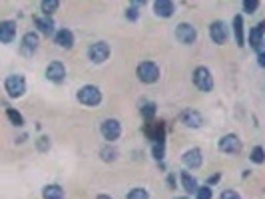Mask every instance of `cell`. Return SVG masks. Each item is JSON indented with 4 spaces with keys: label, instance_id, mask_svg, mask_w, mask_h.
<instances>
[{
    "label": "cell",
    "instance_id": "ffe728a7",
    "mask_svg": "<svg viewBox=\"0 0 265 199\" xmlns=\"http://www.w3.org/2000/svg\"><path fill=\"white\" fill-rule=\"evenodd\" d=\"M182 185H184V189H186V193H190V195H198V191H199V187H198V179L190 173V171H182Z\"/></svg>",
    "mask_w": 265,
    "mask_h": 199
},
{
    "label": "cell",
    "instance_id": "603a6c76",
    "mask_svg": "<svg viewBox=\"0 0 265 199\" xmlns=\"http://www.w3.org/2000/svg\"><path fill=\"white\" fill-rule=\"evenodd\" d=\"M6 118H8L16 128H22V126H24V118H22V114L16 112L14 108H6Z\"/></svg>",
    "mask_w": 265,
    "mask_h": 199
},
{
    "label": "cell",
    "instance_id": "d590c367",
    "mask_svg": "<svg viewBox=\"0 0 265 199\" xmlns=\"http://www.w3.org/2000/svg\"><path fill=\"white\" fill-rule=\"evenodd\" d=\"M219 177H221V175H219V173H215V175H211V177H209V179H207V185H209V187H211V185H215V183H217V181H219Z\"/></svg>",
    "mask_w": 265,
    "mask_h": 199
},
{
    "label": "cell",
    "instance_id": "ba28073f",
    "mask_svg": "<svg viewBox=\"0 0 265 199\" xmlns=\"http://www.w3.org/2000/svg\"><path fill=\"white\" fill-rule=\"evenodd\" d=\"M110 56V46L106 42H96L88 48V58L94 62V64H104Z\"/></svg>",
    "mask_w": 265,
    "mask_h": 199
},
{
    "label": "cell",
    "instance_id": "74e56055",
    "mask_svg": "<svg viewBox=\"0 0 265 199\" xmlns=\"http://www.w3.org/2000/svg\"><path fill=\"white\" fill-rule=\"evenodd\" d=\"M176 199H188V197H176Z\"/></svg>",
    "mask_w": 265,
    "mask_h": 199
},
{
    "label": "cell",
    "instance_id": "9a60e30c",
    "mask_svg": "<svg viewBox=\"0 0 265 199\" xmlns=\"http://www.w3.org/2000/svg\"><path fill=\"white\" fill-rule=\"evenodd\" d=\"M182 124L186 126V128H192V130H198V128H201L203 126V118H201V114L199 112H196V110H186V112H182Z\"/></svg>",
    "mask_w": 265,
    "mask_h": 199
},
{
    "label": "cell",
    "instance_id": "484cf974",
    "mask_svg": "<svg viewBox=\"0 0 265 199\" xmlns=\"http://www.w3.org/2000/svg\"><path fill=\"white\" fill-rule=\"evenodd\" d=\"M142 116H144V120L152 122V118L156 116V104H152V102L144 104V106H142Z\"/></svg>",
    "mask_w": 265,
    "mask_h": 199
},
{
    "label": "cell",
    "instance_id": "f1b7e54d",
    "mask_svg": "<svg viewBox=\"0 0 265 199\" xmlns=\"http://www.w3.org/2000/svg\"><path fill=\"white\" fill-rule=\"evenodd\" d=\"M259 8V0H243V12L251 14Z\"/></svg>",
    "mask_w": 265,
    "mask_h": 199
},
{
    "label": "cell",
    "instance_id": "4fadbf2b",
    "mask_svg": "<svg viewBox=\"0 0 265 199\" xmlns=\"http://www.w3.org/2000/svg\"><path fill=\"white\" fill-rule=\"evenodd\" d=\"M46 78H48L50 82H54V84L64 82V80H66V68H64V64H62V62H52V64H48V68H46Z\"/></svg>",
    "mask_w": 265,
    "mask_h": 199
},
{
    "label": "cell",
    "instance_id": "cb8c5ba5",
    "mask_svg": "<svg viewBox=\"0 0 265 199\" xmlns=\"http://www.w3.org/2000/svg\"><path fill=\"white\" fill-rule=\"evenodd\" d=\"M40 8H42V12L46 16H50L52 12H56L60 8V2L58 0H44V2H40Z\"/></svg>",
    "mask_w": 265,
    "mask_h": 199
},
{
    "label": "cell",
    "instance_id": "1f68e13d",
    "mask_svg": "<svg viewBox=\"0 0 265 199\" xmlns=\"http://www.w3.org/2000/svg\"><path fill=\"white\" fill-rule=\"evenodd\" d=\"M152 153H154V157H156V159H164V153H166V147H164V143H154V149H152Z\"/></svg>",
    "mask_w": 265,
    "mask_h": 199
},
{
    "label": "cell",
    "instance_id": "44dd1931",
    "mask_svg": "<svg viewBox=\"0 0 265 199\" xmlns=\"http://www.w3.org/2000/svg\"><path fill=\"white\" fill-rule=\"evenodd\" d=\"M42 197L44 199H64V189L60 185H46L42 189Z\"/></svg>",
    "mask_w": 265,
    "mask_h": 199
},
{
    "label": "cell",
    "instance_id": "5bb4252c",
    "mask_svg": "<svg viewBox=\"0 0 265 199\" xmlns=\"http://www.w3.org/2000/svg\"><path fill=\"white\" fill-rule=\"evenodd\" d=\"M146 135L150 139H154V143H164V137H166V126L164 122H150L146 126Z\"/></svg>",
    "mask_w": 265,
    "mask_h": 199
},
{
    "label": "cell",
    "instance_id": "52a82bcc",
    "mask_svg": "<svg viewBox=\"0 0 265 199\" xmlns=\"http://www.w3.org/2000/svg\"><path fill=\"white\" fill-rule=\"evenodd\" d=\"M100 132H102L104 139H108V141H116V139L122 135V126H120V122H118V120L108 118V120H104V122H102Z\"/></svg>",
    "mask_w": 265,
    "mask_h": 199
},
{
    "label": "cell",
    "instance_id": "3957f363",
    "mask_svg": "<svg viewBox=\"0 0 265 199\" xmlns=\"http://www.w3.org/2000/svg\"><path fill=\"white\" fill-rule=\"evenodd\" d=\"M194 84L201 92H211L213 90V76L205 66H198L194 70Z\"/></svg>",
    "mask_w": 265,
    "mask_h": 199
},
{
    "label": "cell",
    "instance_id": "f546056e",
    "mask_svg": "<svg viewBox=\"0 0 265 199\" xmlns=\"http://www.w3.org/2000/svg\"><path fill=\"white\" fill-rule=\"evenodd\" d=\"M36 147H38V151H48V149H50V139H48L46 135L38 137V139H36Z\"/></svg>",
    "mask_w": 265,
    "mask_h": 199
},
{
    "label": "cell",
    "instance_id": "8d00e7d4",
    "mask_svg": "<svg viewBox=\"0 0 265 199\" xmlns=\"http://www.w3.org/2000/svg\"><path fill=\"white\" fill-rule=\"evenodd\" d=\"M96 199H114V197H110V195H98Z\"/></svg>",
    "mask_w": 265,
    "mask_h": 199
},
{
    "label": "cell",
    "instance_id": "7402d4cb",
    "mask_svg": "<svg viewBox=\"0 0 265 199\" xmlns=\"http://www.w3.org/2000/svg\"><path fill=\"white\" fill-rule=\"evenodd\" d=\"M233 34H235V42H237V46H243V42H245V34H243V18H241L239 14L233 18Z\"/></svg>",
    "mask_w": 265,
    "mask_h": 199
},
{
    "label": "cell",
    "instance_id": "836d02e7",
    "mask_svg": "<svg viewBox=\"0 0 265 199\" xmlns=\"http://www.w3.org/2000/svg\"><path fill=\"white\" fill-rule=\"evenodd\" d=\"M219 199H241V195H239L237 191H233V189H225V191L219 195Z\"/></svg>",
    "mask_w": 265,
    "mask_h": 199
},
{
    "label": "cell",
    "instance_id": "7a4b0ae2",
    "mask_svg": "<svg viewBox=\"0 0 265 199\" xmlns=\"http://www.w3.org/2000/svg\"><path fill=\"white\" fill-rule=\"evenodd\" d=\"M76 98H78V102L84 104V106H98V104L102 102V92H100V88L88 84V86H84V88L78 90Z\"/></svg>",
    "mask_w": 265,
    "mask_h": 199
},
{
    "label": "cell",
    "instance_id": "7c38bea8",
    "mask_svg": "<svg viewBox=\"0 0 265 199\" xmlns=\"http://www.w3.org/2000/svg\"><path fill=\"white\" fill-rule=\"evenodd\" d=\"M16 30H18V26L14 20H2L0 22V42L10 44L16 38Z\"/></svg>",
    "mask_w": 265,
    "mask_h": 199
},
{
    "label": "cell",
    "instance_id": "e575fe53",
    "mask_svg": "<svg viewBox=\"0 0 265 199\" xmlns=\"http://www.w3.org/2000/svg\"><path fill=\"white\" fill-rule=\"evenodd\" d=\"M257 60H259V66H263V68H265V42H263V46H261V50H259Z\"/></svg>",
    "mask_w": 265,
    "mask_h": 199
},
{
    "label": "cell",
    "instance_id": "9c48e42d",
    "mask_svg": "<svg viewBox=\"0 0 265 199\" xmlns=\"http://www.w3.org/2000/svg\"><path fill=\"white\" fill-rule=\"evenodd\" d=\"M209 36H211V40H213L215 44L223 46V44L227 42V38H229V30H227L225 22H221V20L211 22V26H209Z\"/></svg>",
    "mask_w": 265,
    "mask_h": 199
},
{
    "label": "cell",
    "instance_id": "d6986e66",
    "mask_svg": "<svg viewBox=\"0 0 265 199\" xmlns=\"http://www.w3.org/2000/svg\"><path fill=\"white\" fill-rule=\"evenodd\" d=\"M34 24L44 36H56L54 34V20L50 16H38V18H34Z\"/></svg>",
    "mask_w": 265,
    "mask_h": 199
},
{
    "label": "cell",
    "instance_id": "5b68a950",
    "mask_svg": "<svg viewBox=\"0 0 265 199\" xmlns=\"http://www.w3.org/2000/svg\"><path fill=\"white\" fill-rule=\"evenodd\" d=\"M217 147H219V151H223V153H227V155H237V153L241 151V139H239V135H235V133H227V135H223V137L219 139Z\"/></svg>",
    "mask_w": 265,
    "mask_h": 199
},
{
    "label": "cell",
    "instance_id": "4dcf8cb0",
    "mask_svg": "<svg viewBox=\"0 0 265 199\" xmlns=\"http://www.w3.org/2000/svg\"><path fill=\"white\" fill-rule=\"evenodd\" d=\"M138 16H140V12H138V8H136L134 4L126 8V18H128V20H138Z\"/></svg>",
    "mask_w": 265,
    "mask_h": 199
},
{
    "label": "cell",
    "instance_id": "8992f818",
    "mask_svg": "<svg viewBox=\"0 0 265 199\" xmlns=\"http://www.w3.org/2000/svg\"><path fill=\"white\" fill-rule=\"evenodd\" d=\"M176 38H178V42H182V44H194L196 40H198V30H196V26L194 24H188V22H182V24H178L176 26Z\"/></svg>",
    "mask_w": 265,
    "mask_h": 199
},
{
    "label": "cell",
    "instance_id": "4316f807",
    "mask_svg": "<svg viewBox=\"0 0 265 199\" xmlns=\"http://www.w3.org/2000/svg\"><path fill=\"white\" fill-rule=\"evenodd\" d=\"M249 159H251L253 163H263V161H265V149H263V147H259V145H257V147H253V149H251V157H249Z\"/></svg>",
    "mask_w": 265,
    "mask_h": 199
},
{
    "label": "cell",
    "instance_id": "2e32d148",
    "mask_svg": "<svg viewBox=\"0 0 265 199\" xmlns=\"http://www.w3.org/2000/svg\"><path fill=\"white\" fill-rule=\"evenodd\" d=\"M182 159H184V165H186V167H190V169H198V167H201L203 155H201V149L192 147V149H188V151L184 153Z\"/></svg>",
    "mask_w": 265,
    "mask_h": 199
},
{
    "label": "cell",
    "instance_id": "8fae6325",
    "mask_svg": "<svg viewBox=\"0 0 265 199\" xmlns=\"http://www.w3.org/2000/svg\"><path fill=\"white\" fill-rule=\"evenodd\" d=\"M38 44H40V38L36 32H26L22 36V44H20V52L24 56H32L36 50H38Z\"/></svg>",
    "mask_w": 265,
    "mask_h": 199
},
{
    "label": "cell",
    "instance_id": "ac0fdd59",
    "mask_svg": "<svg viewBox=\"0 0 265 199\" xmlns=\"http://www.w3.org/2000/svg\"><path fill=\"white\" fill-rule=\"evenodd\" d=\"M154 10H156L158 16L170 18V16L176 12V4L170 2V0H158V2H154Z\"/></svg>",
    "mask_w": 265,
    "mask_h": 199
},
{
    "label": "cell",
    "instance_id": "83f0119b",
    "mask_svg": "<svg viewBox=\"0 0 265 199\" xmlns=\"http://www.w3.org/2000/svg\"><path fill=\"white\" fill-rule=\"evenodd\" d=\"M100 157H102L104 161H116L118 151L112 149V147H102V149H100Z\"/></svg>",
    "mask_w": 265,
    "mask_h": 199
},
{
    "label": "cell",
    "instance_id": "277c9868",
    "mask_svg": "<svg viewBox=\"0 0 265 199\" xmlns=\"http://www.w3.org/2000/svg\"><path fill=\"white\" fill-rule=\"evenodd\" d=\"M138 78L144 84H154L160 80V68L156 62H142L138 66Z\"/></svg>",
    "mask_w": 265,
    "mask_h": 199
},
{
    "label": "cell",
    "instance_id": "6da1fadb",
    "mask_svg": "<svg viewBox=\"0 0 265 199\" xmlns=\"http://www.w3.org/2000/svg\"><path fill=\"white\" fill-rule=\"evenodd\" d=\"M4 90L8 92L10 98H20V96H24V92H26V80H24V76H20V74L8 76V78L4 80Z\"/></svg>",
    "mask_w": 265,
    "mask_h": 199
},
{
    "label": "cell",
    "instance_id": "30bf717a",
    "mask_svg": "<svg viewBox=\"0 0 265 199\" xmlns=\"http://www.w3.org/2000/svg\"><path fill=\"white\" fill-rule=\"evenodd\" d=\"M265 18L259 22V24H255L253 28H251V32H249V44H251V48L253 50H261V46H263V42H265Z\"/></svg>",
    "mask_w": 265,
    "mask_h": 199
},
{
    "label": "cell",
    "instance_id": "d4e9b609",
    "mask_svg": "<svg viewBox=\"0 0 265 199\" xmlns=\"http://www.w3.org/2000/svg\"><path fill=\"white\" fill-rule=\"evenodd\" d=\"M126 199H150V193H148L146 189H142V187H136V189H132V191L128 193Z\"/></svg>",
    "mask_w": 265,
    "mask_h": 199
},
{
    "label": "cell",
    "instance_id": "d6a6232c",
    "mask_svg": "<svg viewBox=\"0 0 265 199\" xmlns=\"http://www.w3.org/2000/svg\"><path fill=\"white\" fill-rule=\"evenodd\" d=\"M211 195H213V191H211L209 185L199 187V191H198V199H211Z\"/></svg>",
    "mask_w": 265,
    "mask_h": 199
},
{
    "label": "cell",
    "instance_id": "e0dca14e",
    "mask_svg": "<svg viewBox=\"0 0 265 199\" xmlns=\"http://www.w3.org/2000/svg\"><path fill=\"white\" fill-rule=\"evenodd\" d=\"M54 42H56V46H58V48L70 50V48L74 46V34H72L68 28H62V30H58V32H56Z\"/></svg>",
    "mask_w": 265,
    "mask_h": 199
}]
</instances>
